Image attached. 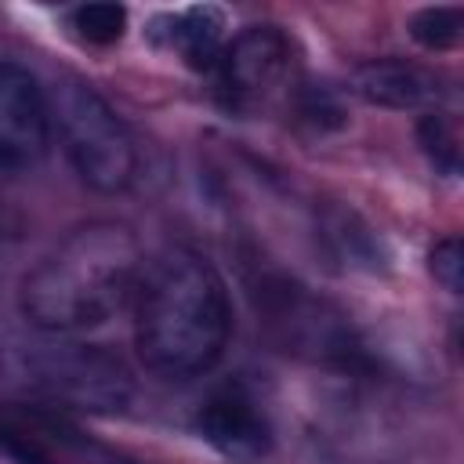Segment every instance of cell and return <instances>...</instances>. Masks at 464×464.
Returning <instances> with one entry per match:
<instances>
[{"instance_id": "obj_1", "label": "cell", "mask_w": 464, "mask_h": 464, "mask_svg": "<svg viewBox=\"0 0 464 464\" xmlns=\"http://www.w3.org/2000/svg\"><path fill=\"white\" fill-rule=\"evenodd\" d=\"M228 337V286L207 257L170 246L145 261L134 290V344L156 377L188 381L214 370Z\"/></svg>"}, {"instance_id": "obj_2", "label": "cell", "mask_w": 464, "mask_h": 464, "mask_svg": "<svg viewBox=\"0 0 464 464\" xmlns=\"http://www.w3.org/2000/svg\"><path fill=\"white\" fill-rule=\"evenodd\" d=\"M138 236L120 221L69 228L22 279L18 308L47 334H80L109 323L141 279Z\"/></svg>"}, {"instance_id": "obj_3", "label": "cell", "mask_w": 464, "mask_h": 464, "mask_svg": "<svg viewBox=\"0 0 464 464\" xmlns=\"http://www.w3.org/2000/svg\"><path fill=\"white\" fill-rule=\"evenodd\" d=\"M51 127L76 178L94 192H123L138 174V149L112 105L87 83H62L51 98Z\"/></svg>"}, {"instance_id": "obj_4", "label": "cell", "mask_w": 464, "mask_h": 464, "mask_svg": "<svg viewBox=\"0 0 464 464\" xmlns=\"http://www.w3.org/2000/svg\"><path fill=\"white\" fill-rule=\"evenodd\" d=\"M218 94L225 109L254 116L297 91V51L279 25H250L236 33L218 65Z\"/></svg>"}, {"instance_id": "obj_5", "label": "cell", "mask_w": 464, "mask_h": 464, "mask_svg": "<svg viewBox=\"0 0 464 464\" xmlns=\"http://www.w3.org/2000/svg\"><path fill=\"white\" fill-rule=\"evenodd\" d=\"M51 145V98L40 80L14 65L0 62V163L25 170L44 160Z\"/></svg>"}, {"instance_id": "obj_6", "label": "cell", "mask_w": 464, "mask_h": 464, "mask_svg": "<svg viewBox=\"0 0 464 464\" xmlns=\"http://www.w3.org/2000/svg\"><path fill=\"white\" fill-rule=\"evenodd\" d=\"M40 381L54 395H65L83 406H105V410H120L130 392L123 366L116 359H109L102 352H87V348L44 355Z\"/></svg>"}, {"instance_id": "obj_7", "label": "cell", "mask_w": 464, "mask_h": 464, "mask_svg": "<svg viewBox=\"0 0 464 464\" xmlns=\"http://www.w3.org/2000/svg\"><path fill=\"white\" fill-rule=\"evenodd\" d=\"M196 428H199V435L214 450H221L228 457H239V460H254V457L272 450V424H268V417L239 388L214 392L199 406Z\"/></svg>"}, {"instance_id": "obj_8", "label": "cell", "mask_w": 464, "mask_h": 464, "mask_svg": "<svg viewBox=\"0 0 464 464\" xmlns=\"http://www.w3.org/2000/svg\"><path fill=\"white\" fill-rule=\"evenodd\" d=\"M348 87L381 109H420L439 98V83L420 65L399 62V58H373L352 69Z\"/></svg>"}, {"instance_id": "obj_9", "label": "cell", "mask_w": 464, "mask_h": 464, "mask_svg": "<svg viewBox=\"0 0 464 464\" xmlns=\"http://www.w3.org/2000/svg\"><path fill=\"white\" fill-rule=\"evenodd\" d=\"M156 25H167V29H156V36L178 51L192 69H210L218 65L221 51H225V11L214 7V4H196V7H185L178 14H167L160 18Z\"/></svg>"}, {"instance_id": "obj_10", "label": "cell", "mask_w": 464, "mask_h": 464, "mask_svg": "<svg viewBox=\"0 0 464 464\" xmlns=\"http://www.w3.org/2000/svg\"><path fill=\"white\" fill-rule=\"evenodd\" d=\"M460 33H464V11L453 4L424 7L410 18V36L424 51H453L460 44Z\"/></svg>"}, {"instance_id": "obj_11", "label": "cell", "mask_w": 464, "mask_h": 464, "mask_svg": "<svg viewBox=\"0 0 464 464\" xmlns=\"http://www.w3.org/2000/svg\"><path fill=\"white\" fill-rule=\"evenodd\" d=\"M417 141L420 149L428 152V160L446 170V174H457L460 167V145H457V127L442 116V112H424L420 123H417Z\"/></svg>"}, {"instance_id": "obj_12", "label": "cell", "mask_w": 464, "mask_h": 464, "mask_svg": "<svg viewBox=\"0 0 464 464\" xmlns=\"http://www.w3.org/2000/svg\"><path fill=\"white\" fill-rule=\"evenodd\" d=\"M72 25L87 44H116L127 29V7L120 4H83L72 11Z\"/></svg>"}, {"instance_id": "obj_13", "label": "cell", "mask_w": 464, "mask_h": 464, "mask_svg": "<svg viewBox=\"0 0 464 464\" xmlns=\"http://www.w3.org/2000/svg\"><path fill=\"white\" fill-rule=\"evenodd\" d=\"M0 446H4L11 457H18L22 464H58V457L51 453V446H47L33 428L11 424V420L0 424Z\"/></svg>"}, {"instance_id": "obj_14", "label": "cell", "mask_w": 464, "mask_h": 464, "mask_svg": "<svg viewBox=\"0 0 464 464\" xmlns=\"http://www.w3.org/2000/svg\"><path fill=\"white\" fill-rule=\"evenodd\" d=\"M431 272H435V279L450 294H460V286H464V250H460V239L457 236H446V239L435 243V250H431Z\"/></svg>"}]
</instances>
